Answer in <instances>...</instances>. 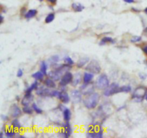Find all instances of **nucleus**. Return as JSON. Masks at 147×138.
I'll return each instance as SVG.
<instances>
[{
    "label": "nucleus",
    "mask_w": 147,
    "mask_h": 138,
    "mask_svg": "<svg viewBox=\"0 0 147 138\" xmlns=\"http://www.w3.org/2000/svg\"><path fill=\"white\" fill-rule=\"evenodd\" d=\"M55 14H53V13H50V14H49L46 17H45V23L46 24H49V23H50L52 21H53L54 19H55Z\"/></svg>",
    "instance_id": "obj_30"
},
{
    "label": "nucleus",
    "mask_w": 147,
    "mask_h": 138,
    "mask_svg": "<svg viewBox=\"0 0 147 138\" xmlns=\"http://www.w3.org/2000/svg\"><path fill=\"white\" fill-rule=\"evenodd\" d=\"M63 119L65 122H69L71 119L72 113L70 109L67 107H65L63 109Z\"/></svg>",
    "instance_id": "obj_15"
},
{
    "label": "nucleus",
    "mask_w": 147,
    "mask_h": 138,
    "mask_svg": "<svg viewBox=\"0 0 147 138\" xmlns=\"http://www.w3.org/2000/svg\"><path fill=\"white\" fill-rule=\"evenodd\" d=\"M80 80H81V76L79 73H77L75 75V77H73V80L72 82V84L73 87H76V85H78V84H80Z\"/></svg>",
    "instance_id": "obj_28"
},
{
    "label": "nucleus",
    "mask_w": 147,
    "mask_h": 138,
    "mask_svg": "<svg viewBox=\"0 0 147 138\" xmlns=\"http://www.w3.org/2000/svg\"><path fill=\"white\" fill-rule=\"evenodd\" d=\"M59 60H60V57H59L58 55H53V56H52L50 59H49V61H50V62L51 64H56L58 62Z\"/></svg>",
    "instance_id": "obj_31"
},
{
    "label": "nucleus",
    "mask_w": 147,
    "mask_h": 138,
    "mask_svg": "<svg viewBox=\"0 0 147 138\" xmlns=\"http://www.w3.org/2000/svg\"><path fill=\"white\" fill-rule=\"evenodd\" d=\"M131 87L130 85H123L118 89V93L120 92H124V93H128V92H131Z\"/></svg>",
    "instance_id": "obj_29"
},
{
    "label": "nucleus",
    "mask_w": 147,
    "mask_h": 138,
    "mask_svg": "<svg viewBox=\"0 0 147 138\" xmlns=\"http://www.w3.org/2000/svg\"><path fill=\"white\" fill-rule=\"evenodd\" d=\"M147 89L144 87H139L134 90L132 95V99L136 102H142L143 99L145 97V95L146 94Z\"/></svg>",
    "instance_id": "obj_5"
},
{
    "label": "nucleus",
    "mask_w": 147,
    "mask_h": 138,
    "mask_svg": "<svg viewBox=\"0 0 147 138\" xmlns=\"http://www.w3.org/2000/svg\"><path fill=\"white\" fill-rule=\"evenodd\" d=\"M63 128L64 129L59 131L58 135L62 137H69L72 132L71 125L69 123V122H65V125L63 126Z\"/></svg>",
    "instance_id": "obj_8"
},
{
    "label": "nucleus",
    "mask_w": 147,
    "mask_h": 138,
    "mask_svg": "<svg viewBox=\"0 0 147 138\" xmlns=\"http://www.w3.org/2000/svg\"><path fill=\"white\" fill-rule=\"evenodd\" d=\"M119 85L116 82H113V83L110 84L109 86L104 89L103 92V95L105 97H109L113 95L114 94H116L118 92V89H119Z\"/></svg>",
    "instance_id": "obj_7"
},
{
    "label": "nucleus",
    "mask_w": 147,
    "mask_h": 138,
    "mask_svg": "<svg viewBox=\"0 0 147 138\" xmlns=\"http://www.w3.org/2000/svg\"><path fill=\"white\" fill-rule=\"evenodd\" d=\"M72 9L76 12H82L85 9V7L80 3L78 2H76V3H72Z\"/></svg>",
    "instance_id": "obj_20"
},
{
    "label": "nucleus",
    "mask_w": 147,
    "mask_h": 138,
    "mask_svg": "<svg viewBox=\"0 0 147 138\" xmlns=\"http://www.w3.org/2000/svg\"><path fill=\"white\" fill-rule=\"evenodd\" d=\"M2 120H4V121H7L9 119V117L7 116H5V115H2Z\"/></svg>",
    "instance_id": "obj_38"
},
{
    "label": "nucleus",
    "mask_w": 147,
    "mask_h": 138,
    "mask_svg": "<svg viewBox=\"0 0 147 138\" xmlns=\"http://www.w3.org/2000/svg\"><path fill=\"white\" fill-rule=\"evenodd\" d=\"M142 50H143V52H144V54H146V55H147V45L143 47V49H142Z\"/></svg>",
    "instance_id": "obj_39"
},
{
    "label": "nucleus",
    "mask_w": 147,
    "mask_h": 138,
    "mask_svg": "<svg viewBox=\"0 0 147 138\" xmlns=\"http://www.w3.org/2000/svg\"><path fill=\"white\" fill-rule=\"evenodd\" d=\"M38 88V83L37 81L34 82L26 90L25 94H32V92L34 90V89H37Z\"/></svg>",
    "instance_id": "obj_24"
},
{
    "label": "nucleus",
    "mask_w": 147,
    "mask_h": 138,
    "mask_svg": "<svg viewBox=\"0 0 147 138\" xmlns=\"http://www.w3.org/2000/svg\"><path fill=\"white\" fill-rule=\"evenodd\" d=\"M100 100V95L97 92H93L85 97L83 101L85 107L88 109H92L96 108Z\"/></svg>",
    "instance_id": "obj_2"
},
{
    "label": "nucleus",
    "mask_w": 147,
    "mask_h": 138,
    "mask_svg": "<svg viewBox=\"0 0 147 138\" xmlns=\"http://www.w3.org/2000/svg\"><path fill=\"white\" fill-rule=\"evenodd\" d=\"M32 100H33V97L32 95V94H25V95L22 100V105L23 106H27Z\"/></svg>",
    "instance_id": "obj_16"
},
{
    "label": "nucleus",
    "mask_w": 147,
    "mask_h": 138,
    "mask_svg": "<svg viewBox=\"0 0 147 138\" xmlns=\"http://www.w3.org/2000/svg\"><path fill=\"white\" fill-rule=\"evenodd\" d=\"M48 2H50L51 4H55L56 3V2H57V0H47Z\"/></svg>",
    "instance_id": "obj_41"
},
{
    "label": "nucleus",
    "mask_w": 147,
    "mask_h": 138,
    "mask_svg": "<svg viewBox=\"0 0 147 138\" xmlns=\"http://www.w3.org/2000/svg\"><path fill=\"white\" fill-rule=\"evenodd\" d=\"M47 64L45 61H42L41 64H40V71L42 72V73L45 75H47L48 73H47Z\"/></svg>",
    "instance_id": "obj_27"
},
{
    "label": "nucleus",
    "mask_w": 147,
    "mask_h": 138,
    "mask_svg": "<svg viewBox=\"0 0 147 138\" xmlns=\"http://www.w3.org/2000/svg\"><path fill=\"white\" fill-rule=\"evenodd\" d=\"M23 74H24L23 70L22 69H19L17 72V77H22L23 76Z\"/></svg>",
    "instance_id": "obj_36"
},
{
    "label": "nucleus",
    "mask_w": 147,
    "mask_h": 138,
    "mask_svg": "<svg viewBox=\"0 0 147 138\" xmlns=\"http://www.w3.org/2000/svg\"><path fill=\"white\" fill-rule=\"evenodd\" d=\"M38 1H40V2H42L43 0H38Z\"/></svg>",
    "instance_id": "obj_45"
},
{
    "label": "nucleus",
    "mask_w": 147,
    "mask_h": 138,
    "mask_svg": "<svg viewBox=\"0 0 147 138\" xmlns=\"http://www.w3.org/2000/svg\"><path fill=\"white\" fill-rule=\"evenodd\" d=\"M9 113L12 117L14 118H17V117L21 116L22 110L17 105H13L10 108Z\"/></svg>",
    "instance_id": "obj_12"
},
{
    "label": "nucleus",
    "mask_w": 147,
    "mask_h": 138,
    "mask_svg": "<svg viewBox=\"0 0 147 138\" xmlns=\"http://www.w3.org/2000/svg\"><path fill=\"white\" fill-rule=\"evenodd\" d=\"M3 21H4V17L2 16V17H1V23H2V24L3 23Z\"/></svg>",
    "instance_id": "obj_42"
},
{
    "label": "nucleus",
    "mask_w": 147,
    "mask_h": 138,
    "mask_svg": "<svg viewBox=\"0 0 147 138\" xmlns=\"http://www.w3.org/2000/svg\"><path fill=\"white\" fill-rule=\"evenodd\" d=\"M110 82L108 76L105 74H102L97 78L96 81V87L97 89L103 90L109 86Z\"/></svg>",
    "instance_id": "obj_4"
},
{
    "label": "nucleus",
    "mask_w": 147,
    "mask_h": 138,
    "mask_svg": "<svg viewBox=\"0 0 147 138\" xmlns=\"http://www.w3.org/2000/svg\"><path fill=\"white\" fill-rule=\"evenodd\" d=\"M89 61H90V59L89 57H82V58H80L78 61V62H77V67H78V68H82V67H83L84 66H85L88 62H89Z\"/></svg>",
    "instance_id": "obj_19"
},
{
    "label": "nucleus",
    "mask_w": 147,
    "mask_h": 138,
    "mask_svg": "<svg viewBox=\"0 0 147 138\" xmlns=\"http://www.w3.org/2000/svg\"><path fill=\"white\" fill-rule=\"evenodd\" d=\"M37 14H38V11L36 9H29L25 14V17L27 19H32L35 17Z\"/></svg>",
    "instance_id": "obj_22"
},
{
    "label": "nucleus",
    "mask_w": 147,
    "mask_h": 138,
    "mask_svg": "<svg viewBox=\"0 0 147 138\" xmlns=\"http://www.w3.org/2000/svg\"><path fill=\"white\" fill-rule=\"evenodd\" d=\"M22 111H23V112H25V114H31L32 113L33 109H32V107L31 108L29 105H27V106H24V107H23V108H22Z\"/></svg>",
    "instance_id": "obj_32"
},
{
    "label": "nucleus",
    "mask_w": 147,
    "mask_h": 138,
    "mask_svg": "<svg viewBox=\"0 0 147 138\" xmlns=\"http://www.w3.org/2000/svg\"><path fill=\"white\" fill-rule=\"evenodd\" d=\"M144 98H145V100L147 101V92L146 94V95H145V97H144Z\"/></svg>",
    "instance_id": "obj_44"
},
{
    "label": "nucleus",
    "mask_w": 147,
    "mask_h": 138,
    "mask_svg": "<svg viewBox=\"0 0 147 138\" xmlns=\"http://www.w3.org/2000/svg\"><path fill=\"white\" fill-rule=\"evenodd\" d=\"M146 77L147 76L146 74H141H141H139V77H140V78H141L142 80H145V79L146 78Z\"/></svg>",
    "instance_id": "obj_37"
},
{
    "label": "nucleus",
    "mask_w": 147,
    "mask_h": 138,
    "mask_svg": "<svg viewBox=\"0 0 147 138\" xmlns=\"http://www.w3.org/2000/svg\"><path fill=\"white\" fill-rule=\"evenodd\" d=\"M115 42V40L112 37H105L102 38L100 42V45H105L106 44H114Z\"/></svg>",
    "instance_id": "obj_21"
},
{
    "label": "nucleus",
    "mask_w": 147,
    "mask_h": 138,
    "mask_svg": "<svg viewBox=\"0 0 147 138\" xmlns=\"http://www.w3.org/2000/svg\"><path fill=\"white\" fill-rule=\"evenodd\" d=\"M58 98L63 102V104H67L70 100V97L65 91L60 92V95Z\"/></svg>",
    "instance_id": "obj_14"
},
{
    "label": "nucleus",
    "mask_w": 147,
    "mask_h": 138,
    "mask_svg": "<svg viewBox=\"0 0 147 138\" xmlns=\"http://www.w3.org/2000/svg\"><path fill=\"white\" fill-rule=\"evenodd\" d=\"M85 70L94 75H98L101 72V67L98 61L93 59L88 62V65L85 67Z\"/></svg>",
    "instance_id": "obj_6"
},
{
    "label": "nucleus",
    "mask_w": 147,
    "mask_h": 138,
    "mask_svg": "<svg viewBox=\"0 0 147 138\" xmlns=\"http://www.w3.org/2000/svg\"><path fill=\"white\" fill-rule=\"evenodd\" d=\"M70 67V66L68 65V64H63V65H60V67L56 68L55 70L49 72L47 75L49 76V77L52 78V80H54L55 81H58V80H61V78H62L63 75L65 72L69 71Z\"/></svg>",
    "instance_id": "obj_1"
},
{
    "label": "nucleus",
    "mask_w": 147,
    "mask_h": 138,
    "mask_svg": "<svg viewBox=\"0 0 147 138\" xmlns=\"http://www.w3.org/2000/svg\"><path fill=\"white\" fill-rule=\"evenodd\" d=\"M32 107L33 110L36 113H38V114H42V109H41L40 107H39L38 106V105H37L35 102L32 103Z\"/></svg>",
    "instance_id": "obj_33"
},
{
    "label": "nucleus",
    "mask_w": 147,
    "mask_h": 138,
    "mask_svg": "<svg viewBox=\"0 0 147 138\" xmlns=\"http://www.w3.org/2000/svg\"><path fill=\"white\" fill-rule=\"evenodd\" d=\"M71 99L72 102L76 104L79 103L82 100V95L81 92L78 89H73L71 91Z\"/></svg>",
    "instance_id": "obj_11"
},
{
    "label": "nucleus",
    "mask_w": 147,
    "mask_h": 138,
    "mask_svg": "<svg viewBox=\"0 0 147 138\" xmlns=\"http://www.w3.org/2000/svg\"><path fill=\"white\" fill-rule=\"evenodd\" d=\"M86 135L88 137L90 138H101L103 136V130L101 128L96 132H88Z\"/></svg>",
    "instance_id": "obj_13"
},
{
    "label": "nucleus",
    "mask_w": 147,
    "mask_h": 138,
    "mask_svg": "<svg viewBox=\"0 0 147 138\" xmlns=\"http://www.w3.org/2000/svg\"><path fill=\"white\" fill-rule=\"evenodd\" d=\"M72 80H73V75H72V74L69 71L67 72H65L63 75L62 78H61V80L60 81V86L64 87L67 86L68 84L72 83Z\"/></svg>",
    "instance_id": "obj_9"
},
{
    "label": "nucleus",
    "mask_w": 147,
    "mask_h": 138,
    "mask_svg": "<svg viewBox=\"0 0 147 138\" xmlns=\"http://www.w3.org/2000/svg\"><path fill=\"white\" fill-rule=\"evenodd\" d=\"M44 76H45V75L41 71L36 72H34V73H33L32 75V77H33L34 79H35V80H40V81L44 79Z\"/></svg>",
    "instance_id": "obj_25"
},
{
    "label": "nucleus",
    "mask_w": 147,
    "mask_h": 138,
    "mask_svg": "<svg viewBox=\"0 0 147 138\" xmlns=\"http://www.w3.org/2000/svg\"><path fill=\"white\" fill-rule=\"evenodd\" d=\"M11 125L12 127V128H14V130H21L22 129V125L21 123L20 122L18 119H14L12 122H11Z\"/></svg>",
    "instance_id": "obj_23"
},
{
    "label": "nucleus",
    "mask_w": 147,
    "mask_h": 138,
    "mask_svg": "<svg viewBox=\"0 0 147 138\" xmlns=\"http://www.w3.org/2000/svg\"><path fill=\"white\" fill-rule=\"evenodd\" d=\"M15 135H16V132H15V130L14 128H12V129L9 128V129L5 130V136L7 137H14Z\"/></svg>",
    "instance_id": "obj_26"
},
{
    "label": "nucleus",
    "mask_w": 147,
    "mask_h": 138,
    "mask_svg": "<svg viewBox=\"0 0 147 138\" xmlns=\"http://www.w3.org/2000/svg\"><path fill=\"white\" fill-rule=\"evenodd\" d=\"M123 2H125L126 3H128V4H131V3L134 2V0H123Z\"/></svg>",
    "instance_id": "obj_40"
},
{
    "label": "nucleus",
    "mask_w": 147,
    "mask_h": 138,
    "mask_svg": "<svg viewBox=\"0 0 147 138\" xmlns=\"http://www.w3.org/2000/svg\"><path fill=\"white\" fill-rule=\"evenodd\" d=\"M80 92L85 95L88 96L89 95L92 94L93 92V87L90 83H84L80 87Z\"/></svg>",
    "instance_id": "obj_10"
},
{
    "label": "nucleus",
    "mask_w": 147,
    "mask_h": 138,
    "mask_svg": "<svg viewBox=\"0 0 147 138\" xmlns=\"http://www.w3.org/2000/svg\"><path fill=\"white\" fill-rule=\"evenodd\" d=\"M144 12H145V14H147V7L145 9H144Z\"/></svg>",
    "instance_id": "obj_43"
},
{
    "label": "nucleus",
    "mask_w": 147,
    "mask_h": 138,
    "mask_svg": "<svg viewBox=\"0 0 147 138\" xmlns=\"http://www.w3.org/2000/svg\"><path fill=\"white\" fill-rule=\"evenodd\" d=\"M44 84H45V85L48 88L54 89V88L56 87V84H55V80H52L50 77L47 78L46 80H44Z\"/></svg>",
    "instance_id": "obj_17"
},
{
    "label": "nucleus",
    "mask_w": 147,
    "mask_h": 138,
    "mask_svg": "<svg viewBox=\"0 0 147 138\" xmlns=\"http://www.w3.org/2000/svg\"><path fill=\"white\" fill-rule=\"evenodd\" d=\"M36 94L40 97H58L60 92L57 90H52L51 88L41 87L36 89Z\"/></svg>",
    "instance_id": "obj_3"
},
{
    "label": "nucleus",
    "mask_w": 147,
    "mask_h": 138,
    "mask_svg": "<svg viewBox=\"0 0 147 138\" xmlns=\"http://www.w3.org/2000/svg\"><path fill=\"white\" fill-rule=\"evenodd\" d=\"M93 77H94V74H93L90 72H85L84 75H83V82L86 84L90 83L93 80Z\"/></svg>",
    "instance_id": "obj_18"
},
{
    "label": "nucleus",
    "mask_w": 147,
    "mask_h": 138,
    "mask_svg": "<svg viewBox=\"0 0 147 138\" xmlns=\"http://www.w3.org/2000/svg\"><path fill=\"white\" fill-rule=\"evenodd\" d=\"M141 36H134L133 37L130 39V41L131 43H137L141 41Z\"/></svg>",
    "instance_id": "obj_35"
},
{
    "label": "nucleus",
    "mask_w": 147,
    "mask_h": 138,
    "mask_svg": "<svg viewBox=\"0 0 147 138\" xmlns=\"http://www.w3.org/2000/svg\"><path fill=\"white\" fill-rule=\"evenodd\" d=\"M64 62H65V64H68L70 66H72L74 64V61L72 60V59L70 57H65V59H64Z\"/></svg>",
    "instance_id": "obj_34"
}]
</instances>
